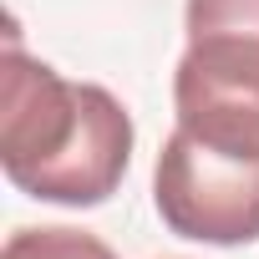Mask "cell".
I'll return each instance as SVG.
<instances>
[{
	"label": "cell",
	"mask_w": 259,
	"mask_h": 259,
	"mask_svg": "<svg viewBox=\"0 0 259 259\" xmlns=\"http://www.w3.org/2000/svg\"><path fill=\"white\" fill-rule=\"evenodd\" d=\"M0 163L6 178L61 208H97L122 188L133 163V117L97 81H66L56 66L6 36L0 76Z\"/></svg>",
	"instance_id": "obj_1"
},
{
	"label": "cell",
	"mask_w": 259,
	"mask_h": 259,
	"mask_svg": "<svg viewBox=\"0 0 259 259\" xmlns=\"http://www.w3.org/2000/svg\"><path fill=\"white\" fill-rule=\"evenodd\" d=\"M188 51L173 71L178 127L259 158V0H188Z\"/></svg>",
	"instance_id": "obj_2"
},
{
	"label": "cell",
	"mask_w": 259,
	"mask_h": 259,
	"mask_svg": "<svg viewBox=\"0 0 259 259\" xmlns=\"http://www.w3.org/2000/svg\"><path fill=\"white\" fill-rule=\"evenodd\" d=\"M153 203L168 234L193 244H254L259 239V158L213 148L173 127L158 168Z\"/></svg>",
	"instance_id": "obj_3"
},
{
	"label": "cell",
	"mask_w": 259,
	"mask_h": 259,
	"mask_svg": "<svg viewBox=\"0 0 259 259\" xmlns=\"http://www.w3.org/2000/svg\"><path fill=\"white\" fill-rule=\"evenodd\" d=\"M0 259H117V254L87 229L51 224V229H16L0 249Z\"/></svg>",
	"instance_id": "obj_4"
}]
</instances>
